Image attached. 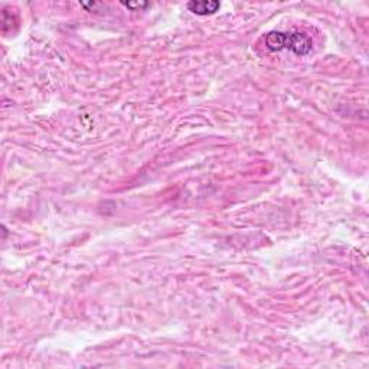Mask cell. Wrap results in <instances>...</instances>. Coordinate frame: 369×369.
I'll use <instances>...</instances> for the list:
<instances>
[{
	"label": "cell",
	"instance_id": "cell-1",
	"mask_svg": "<svg viewBox=\"0 0 369 369\" xmlns=\"http://www.w3.org/2000/svg\"><path fill=\"white\" fill-rule=\"evenodd\" d=\"M266 47L270 51H283L288 49L296 55H308L313 42L308 35L302 32H270L266 35Z\"/></svg>",
	"mask_w": 369,
	"mask_h": 369
},
{
	"label": "cell",
	"instance_id": "cell-2",
	"mask_svg": "<svg viewBox=\"0 0 369 369\" xmlns=\"http://www.w3.org/2000/svg\"><path fill=\"white\" fill-rule=\"evenodd\" d=\"M187 6L192 13L198 16H206L218 12L221 4L215 2V0H194V2H189Z\"/></svg>",
	"mask_w": 369,
	"mask_h": 369
}]
</instances>
